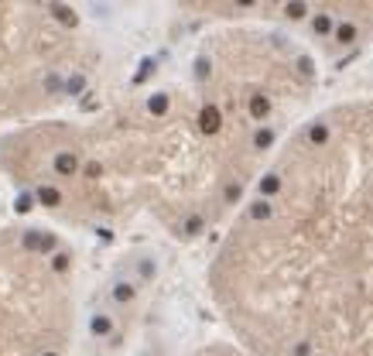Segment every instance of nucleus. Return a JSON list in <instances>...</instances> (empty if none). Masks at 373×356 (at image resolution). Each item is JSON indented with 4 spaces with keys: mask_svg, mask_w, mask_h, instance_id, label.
<instances>
[{
    "mask_svg": "<svg viewBox=\"0 0 373 356\" xmlns=\"http://www.w3.org/2000/svg\"><path fill=\"white\" fill-rule=\"evenodd\" d=\"M199 356H247V353H237V349H226V346H213V349H205Z\"/></svg>",
    "mask_w": 373,
    "mask_h": 356,
    "instance_id": "423d86ee",
    "label": "nucleus"
},
{
    "mask_svg": "<svg viewBox=\"0 0 373 356\" xmlns=\"http://www.w3.org/2000/svg\"><path fill=\"white\" fill-rule=\"evenodd\" d=\"M223 21L181 55L178 72L154 76L100 120L17 134L48 161L41 196L65 182L48 212L76 223L147 216L192 240L243 206L301 124L315 62L298 38L250 14L226 11Z\"/></svg>",
    "mask_w": 373,
    "mask_h": 356,
    "instance_id": "f257e3e1",
    "label": "nucleus"
},
{
    "mask_svg": "<svg viewBox=\"0 0 373 356\" xmlns=\"http://www.w3.org/2000/svg\"><path fill=\"white\" fill-rule=\"evenodd\" d=\"M209 291L247 356H312L373 301V96L288 134L229 219Z\"/></svg>",
    "mask_w": 373,
    "mask_h": 356,
    "instance_id": "f03ea898",
    "label": "nucleus"
},
{
    "mask_svg": "<svg viewBox=\"0 0 373 356\" xmlns=\"http://www.w3.org/2000/svg\"><path fill=\"white\" fill-rule=\"evenodd\" d=\"M312 356H373V301L332 333Z\"/></svg>",
    "mask_w": 373,
    "mask_h": 356,
    "instance_id": "39448f33",
    "label": "nucleus"
},
{
    "mask_svg": "<svg viewBox=\"0 0 373 356\" xmlns=\"http://www.w3.org/2000/svg\"><path fill=\"white\" fill-rule=\"evenodd\" d=\"M68 253L48 230H0V356H65Z\"/></svg>",
    "mask_w": 373,
    "mask_h": 356,
    "instance_id": "7ed1b4c3",
    "label": "nucleus"
},
{
    "mask_svg": "<svg viewBox=\"0 0 373 356\" xmlns=\"http://www.w3.org/2000/svg\"><path fill=\"white\" fill-rule=\"evenodd\" d=\"M31 11L34 7H28V14H24V24L31 21ZM14 14H17V7H0V120L4 116H14L21 113V110H34V106H45L48 103V92H45V82L55 79L62 82V76H68L72 69H58V65H48V58H41V62H21V48H31L34 41H24L14 35L11 41H4V31H11V21ZM21 24V28H24ZM17 28V31H21Z\"/></svg>",
    "mask_w": 373,
    "mask_h": 356,
    "instance_id": "20e7f679",
    "label": "nucleus"
}]
</instances>
